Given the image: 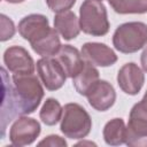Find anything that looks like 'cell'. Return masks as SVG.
Listing matches in <instances>:
<instances>
[{"mask_svg":"<svg viewBox=\"0 0 147 147\" xmlns=\"http://www.w3.org/2000/svg\"><path fill=\"white\" fill-rule=\"evenodd\" d=\"M3 78V98L1 118L9 111L8 122L15 115H28L33 113L42 96L44 90L36 75L33 74H14L13 86L7 82L6 70L1 69Z\"/></svg>","mask_w":147,"mask_h":147,"instance_id":"6da1fadb","label":"cell"},{"mask_svg":"<svg viewBox=\"0 0 147 147\" xmlns=\"http://www.w3.org/2000/svg\"><path fill=\"white\" fill-rule=\"evenodd\" d=\"M80 30L87 34L100 37L109 31V21L105 5L100 0H85L79 9Z\"/></svg>","mask_w":147,"mask_h":147,"instance_id":"7a4b0ae2","label":"cell"},{"mask_svg":"<svg viewBox=\"0 0 147 147\" xmlns=\"http://www.w3.org/2000/svg\"><path fill=\"white\" fill-rule=\"evenodd\" d=\"M113 44L121 53L138 52L147 44V24L129 22L119 25L113 36Z\"/></svg>","mask_w":147,"mask_h":147,"instance_id":"3957f363","label":"cell"},{"mask_svg":"<svg viewBox=\"0 0 147 147\" xmlns=\"http://www.w3.org/2000/svg\"><path fill=\"white\" fill-rule=\"evenodd\" d=\"M92 127V119L88 113L78 103H67L61 118V131L70 139L85 138Z\"/></svg>","mask_w":147,"mask_h":147,"instance_id":"277c9868","label":"cell"},{"mask_svg":"<svg viewBox=\"0 0 147 147\" xmlns=\"http://www.w3.org/2000/svg\"><path fill=\"white\" fill-rule=\"evenodd\" d=\"M125 144L131 147H147V100L144 98L130 111Z\"/></svg>","mask_w":147,"mask_h":147,"instance_id":"5b68a950","label":"cell"},{"mask_svg":"<svg viewBox=\"0 0 147 147\" xmlns=\"http://www.w3.org/2000/svg\"><path fill=\"white\" fill-rule=\"evenodd\" d=\"M37 72L44 86L49 91L59 90L65 83L67 75L54 56H46L38 60Z\"/></svg>","mask_w":147,"mask_h":147,"instance_id":"8992f818","label":"cell"},{"mask_svg":"<svg viewBox=\"0 0 147 147\" xmlns=\"http://www.w3.org/2000/svg\"><path fill=\"white\" fill-rule=\"evenodd\" d=\"M40 133V124L26 116L18 117L10 127L9 139L14 146H25L32 144Z\"/></svg>","mask_w":147,"mask_h":147,"instance_id":"52a82bcc","label":"cell"},{"mask_svg":"<svg viewBox=\"0 0 147 147\" xmlns=\"http://www.w3.org/2000/svg\"><path fill=\"white\" fill-rule=\"evenodd\" d=\"M51 29L52 28H49L47 17L40 14L28 15L23 17L18 23L20 34L31 45L47 36Z\"/></svg>","mask_w":147,"mask_h":147,"instance_id":"ba28073f","label":"cell"},{"mask_svg":"<svg viewBox=\"0 0 147 147\" xmlns=\"http://www.w3.org/2000/svg\"><path fill=\"white\" fill-rule=\"evenodd\" d=\"M3 61L13 74H33L34 62L28 51L21 46H11L5 51Z\"/></svg>","mask_w":147,"mask_h":147,"instance_id":"9c48e42d","label":"cell"},{"mask_svg":"<svg viewBox=\"0 0 147 147\" xmlns=\"http://www.w3.org/2000/svg\"><path fill=\"white\" fill-rule=\"evenodd\" d=\"M82 56L85 62L99 67H109L117 61L115 52L105 44L86 42L82 47Z\"/></svg>","mask_w":147,"mask_h":147,"instance_id":"30bf717a","label":"cell"},{"mask_svg":"<svg viewBox=\"0 0 147 147\" xmlns=\"http://www.w3.org/2000/svg\"><path fill=\"white\" fill-rule=\"evenodd\" d=\"M145 82L144 74L141 69L136 63H126L124 64L117 75L118 86L123 92L130 95H136L141 90Z\"/></svg>","mask_w":147,"mask_h":147,"instance_id":"8fae6325","label":"cell"},{"mask_svg":"<svg viewBox=\"0 0 147 147\" xmlns=\"http://www.w3.org/2000/svg\"><path fill=\"white\" fill-rule=\"evenodd\" d=\"M86 96L88 103L99 111L108 110L116 100L115 90L107 80H99Z\"/></svg>","mask_w":147,"mask_h":147,"instance_id":"7c38bea8","label":"cell"},{"mask_svg":"<svg viewBox=\"0 0 147 147\" xmlns=\"http://www.w3.org/2000/svg\"><path fill=\"white\" fill-rule=\"evenodd\" d=\"M54 57L63 68L67 77L70 78H74L76 75H78L85 64L82 54L78 52L77 48L72 47L71 45L61 46Z\"/></svg>","mask_w":147,"mask_h":147,"instance_id":"4fadbf2b","label":"cell"},{"mask_svg":"<svg viewBox=\"0 0 147 147\" xmlns=\"http://www.w3.org/2000/svg\"><path fill=\"white\" fill-rule=\"evenodd\" d=\"M54 28L65 40L76 38L80 31L78 18L71 10L57 13L54 17Z\"/></svg>","mask_w":147,"mask_h":147,"instance_id":"5bb4252c","label":"cell"},{"mask_svg":"<svg viewBox=\"0 0 147 147\" xmlns=\"http://www.w3.org/2000/svg\"><path fill=\"white\" fill-rule=\"evenodd\" d=\"M99 80V71L93 64L85 62L80 72L72 78V84L80 95L86 96Z\"/></svg>","mask_w":147,"mask_h":147,"instance_id":"9a60e30c","label":"cell"},{"mask_svg":"<svg viewBox=\"0 0 147 147\" xmlns=\"http://www.w3.org/2000/svg\"><path fill=\"white\" fill-rule=\"evenodd\" d=\"M126 126L122 118L109 121L103 127V139L110 146H118L125 142Z\"/></svg>","mask_w":147,"mask_h":147,"instance_id":"2e32d148","label":"cell"},{"mask_svg":"<svg viewBox=\"0 0 147 147\" xmlns=\"http://www.w3.org/2000/svg\"><path fill=\"white\" fill-rule=\"evenodd\" d=\"M57 33L59 32L55 29H51V31L47 36H45L44 38H41L40 40H38L37 42L31 45L32 49L37 54L41 55L42 57L54 56L57 53V51L60 49V47L62 46Z\"/></svg>","mask_w":147,"mask_h":147,"instance_id":"e0dca14e","label":"cell"},{"mask_svg":"<svg viewBox=\"0 0 147 147\" xmlns=\"http://www.w3.org/2000/svg\"><path fill=\"white\" fill-rule=\"evenodd\" d=\"M111 8L118 14L147 13V0H108Z\"/></svg>","mask_w":147,"mask_h":147,"instance_id":"ac0fdd59","label":"cell"},{"mask_svg":"<svg viewBox=\"0 0 147 147\" xmlns=\"http://www.w3.org/2000/svg\"><path fill=\"white\" fill-rule=\"evenodd\" d=\"M63 109L56 99L49 98L45 101L40 110V119L46 125H55L62 118Z\"/></svg>","mask_w":147,"mask_h":147,"instance_id":"d6986e66","label":"cell"},{"mask_svg":"<svg viewBox=\"0 0 147 147\" xmlns=\"http://www.w3.org/2000/svg\"><path fill=\"white\" fill-rule=\"evenodd\" d=\"M15 33V26L10 18L6 15H1V41H6L10 39Z\"/></svg>","mask_w":147,"mask_h":147,"instance_id":"ffe728a7","label":"cell"},{"mask_svg":"<svg viewBox=\"0 0 147 147\" xmlns=\"http://www.w3.org/2000/svg\"><path fill=\"white\" fill-rule=\"evenodd\" d=\"M75 2L76 0H46L48 8L55 13L69 10L75 5Z\"/></svg>","mask_w":147,"mask_h":147,"instance_id":"44dd1931","label":"cell"},{"mask_svg":"<svg viewBox=\"0 0 147 147\" xmlns=\"http://www.w3.org/2000/svg\"><path fill=\"white\" fill-rule=\"evenodd\" d=\"M39 146L46 145V146H67V142L64 139H62L59 136H48L46 139L41 140L39 144Z\"/></svg>","mask_w":147,"mask_h":147,"instance_id":"7402d4cb","label":"cell"},{"mask_svg":"<svg viewBox=\"0 0 147 147\" xmlns=\"http://www.w3.org/2000/svg\"><path fill=\"white\" fill-rule=\"evenodd\" d=\"M140 61H141V67L142 69L147 72V47L144 49L142 54H141V57H140Z\"/></svg>","mask_w":147,"mask_h":147,"instance_id":"603a6c76","label":"cell"},{"mask_svg":"<svg viewBox=\"0 0 147 147\" xmlns=\"http://www.w3.org/2000/svg\"><path fill=\"white\" fill-rule=\"evenodd\" d=\"M7 2H10V3H20V2H23L24 0H5Z\"/></svg>","mask_w":147,"mask_h":147,"instance_id":"cb8c5ba5","label":"cell"},{"mask_svg":"<svg viewBox=\"0 0 147 147\" xmlns=\"http://www.w3.org/2000/svg\"><path fill=\"white\" fill-rule=\"evenodd\" d=\"M144 99H146V100H147V91H146V93H145V95H144Z\"/></svg>","mask_w":147,"mask_h":147,"instance_id":"d4e9b609","label":"cell"},{"mask_svg":"<svg viewBox=\"0 0 147 147\" xmlns=\"http://www.w3.org/2000/svg\"><path fill=\"white\" fill-rule=\"evenodd\" d=\"M100 1H101V0H100Z\"/></svg>","mask_w":147,"mask_h":147,"instance_id":"484cf974","label":"cell"}]
</instances>
